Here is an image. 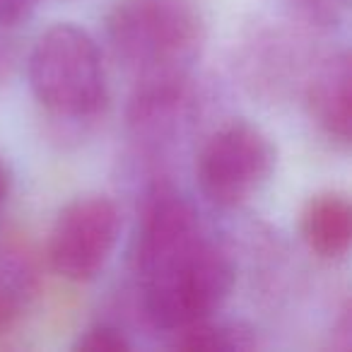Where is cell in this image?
<instances>
[{
  "label": "cell",
  "mask_w": 352,
  "mask_h": 352,
  "mask_svg": "<svg viewBox=\"0 0 352 352\" xmlns=\"http://www.w3.org/2000/svg\"><path fill=\"white\" fill-rule=\"evenodd\" d=\"M133 275L147 323L166 336L210 318L236 280L230 254L210 239L193 203L171 186H157L142 206Z\"/></svg>",
  "instance_id": "obj_1"
},
{
  "label": "cell",
  "mask_w": 352,
  "mask_h": 352,
  "mask_svg": "<svg viewBox=\"0 0 352 352\" xmlns=\"http://www.w3.org/2000/svg\"><path fill=\"white\" fill-rule=\"evenodd\" d=\"M107 36L135 85L188 80L206 39L198 0H116Z\"/></svg>",
  "instance_id": "obj_2"
},
{
  "label": "cell",
  "mask_w": 352,
  "mask_h": 352,
  "mask_svg": "<svg viewBox=\"0 0 352 352\" xmlns=\"http://www.w3.org/2000/svg\"><path fill=\"white\" fill-rule=\"evenodd\" d=\"M30 85L41 109L58 121L97 116L107 104V75L92 34L70 22L46 30L30 54Z\"/></svg>",
  "instance_id": "obj_3"
},
{
  "label": "cell",
  "mask_w": 352,
  "mask_h": 352,
  "mask_svg": "<svg viewBox=\"0 0 352 352\" xmlns=\"http://www.w3.org/2000/svg\"><path fill=\"white\" fill-rule=\"evenodd\" d=\"M278 152L258 126L232 121L217 128L196 160L201 193L217 208H239L261 193L275 171Z\"/></svg>",
  "instance_id": "obj_4"
},
{
  "label": "cell",
  "mask_w": 352,
  "mask_h": 352,
  "mask_svg": "<svg viewBox=\"0 0 352 352\" xmlns=\"http://www.w3.org/2000/svg\"><path fill=\"white\" fill-rule=\"evenodd\" d=\"M121 234V212L107 196H80L58 212L49 234V263L60 278L87 283L109 263Z\"/></svg>",
  "instance_id": "obj_5"
},
{
  "label": "cell",
  "mask_w": 352,
  "mask_h": 352,
  "mask_svg": "<svg viewBox=\"0 0 352 352\" xmlns=\"http://www.w3.org/2000/svg\"><path fill=\"white\" fill-rule=\"evenodd\" d=\"M307 104L318 131L333 142L350 145L352 133V60L347 51L321 60L307 89Z\"/></svg>",
  "instance_id": "obj_6"
},
{
  "label": "cell",
  "mask_w": 352,
  "mask_h": 352,
  "mask_svg": "<svg viewBox=\"0 0 352 352\" xmlns=\"http://www.w3.org/2000/svg\"><path fill=\"white\" fill-rule=\"evenodd\" d=\"M307 246L321 258H342L352 241V208L342 193L323 191L307 201L299 217Z\"/></svg>",
  "instance_id": "obj_7"
},
{
  "label": "cell",
  "mask_w": 352,
  "mask_h": 352,
  "mask_svg": "<svg viewBox=\"0 0 352 352\" xmlns=\"http://www.w3.org/2000/svg\"><path fill=\"white\" fill-rule=\"evenodd\" d=\"M39 270L32 251L17 239L0 241V336L17 328L32 309Z\"/></svg>",
  "instance_id": "obj_8"
},
{
  "label": "cell",
  "mask_w": 352,
  "mask_h": 352,
  "mask_svg": "<svg viewBox=\"0 0 352 352\" xmlns=\"http://www.w3.org/2000/svg\"><path fill=\"white\" fill-rule=\"evenodd\" d=\"M169 345L174 350L188 352H241L256 347V338L249 328H244L241 323L212 321V316L169 333Z\"/></svg>",
  "instance_id": "obj_9"
},
{
  "label": "cell",
  "mask_w": 352,
  "mask_h": 352,
  "mask_svg": "<svg viewBox=\"0 0 352 352\" xmlns=\"http://www.w3.org/2000/svg\"><path fill=\"white\" fill-rule=\"evenodd\" d=\"M73 347L80 352H128L133 350V342L118 326L104 321L85 328Z\"/></svg>",
  "instance_id": "obj_10"
},
{
  "label": "cell",
  "mask_w": 352,
  "mask_h": 352,
  "mask_svg": "<svg viewBox=\"0 0 352 352\" xmlns=\"http://www.w3.org/2000/svg\"><path fill=\"white\" fill-rule=\"evenodd\" d=\"M304 17L321 25H333L345 15L350 0H289Z\"/></svg>",
  "instance_id": "obj_11"
},
{
  "label": "cell",
  "mask_w": 352,
  "mask_h": 352,
  "mask_svg": "<svg viewBox=\"0 0 352 352\" xmlns=\"http://www.w3.org/2000/svg\"><path fill=\"white\" fill-rule=\"evenodd\" d=\"M39 0H0V27H17L34 15Z\"/></svg>",
  "instance_id": "obj_12"
},
{
  "label": "cell",
  "mask_w": 352,
  "mask_h": 352,
  "mask_svg": "<svg viewBox=\"0 0 352 352\" xmlns=\"http://www.w3.org/2000/svg\"><path fill=\"white\" fill-rule=\"evenodd\" d=\"M12 60H15V54H12V46H10V41L0 39V78H3V75H8V73H10V68H12Z\"/></svg>",
  "instance_id": "obj_13"
},
{
  "label": "cell",
  "mask_w": 352,
  "mask_h": 352,
  "mask_svg": "<svg viewBox=\"0 0 352 352\" xmlns=\"http://www.w3.org/2000/svg\"><path fill=\"white\" fill-rule=\"evenodd\" d=\"M8 188H10V176H8L6 164L0 160V208H3V203H6V198H8Z\"/></svg>",
  "instance_id": "obj_14"
}]
</instances>
